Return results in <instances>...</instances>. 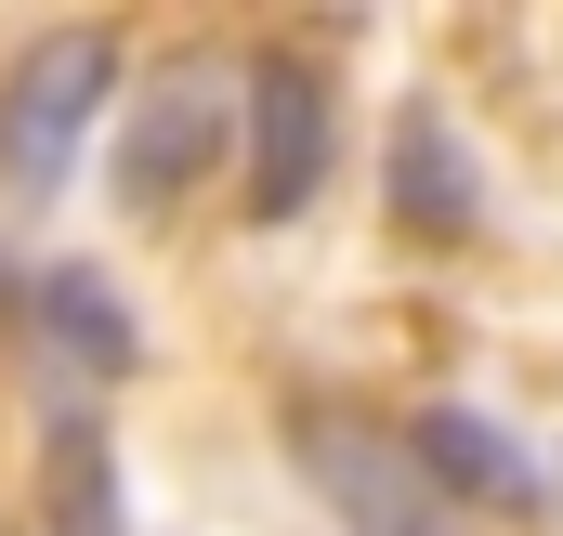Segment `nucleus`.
<instances>
[{
	"mask_svg": "<svg viewBox=\"0 0 563 536\" xmlns=\"http://www.w3.org/2000/svg\"><path fill=\"white\" fill-rule=\"evenodd\" d=\"M106 92H119V40H106V26H53V40H26L13 79H0V183H13V197H53Z\"/></svg>",
	"mask_w": 563,
	"mask_h": 536,
	"instance_id": "f257e3e1",
	"label": "nucleus"
},
{
	"mask_svg": "<svg viewBox=\"0 0 563 536\" xmlns=\"http://www.w3.org/2000/svg\"><path fill=\"white\" fill-rule=\"evenodd\" d=\"M288 445H301L314 498H328V511H341L354 536H445V498H432V471L407 458V432H394V418H354V405H301V418H288Z\"/></svg>",
	"mask_w": 563,
	"mask_h": 536,
	"instance_id": "f03ea898",
	"label": "nucleus"
},
{
	"mask_svg": "<svg viewBox=\"0 0 563 536\" xmlns=\"http://www.w3.org/2000/svg\"><path fill=\"white\" fill-rule=\"evenodd\" d=\"M223 132H236L223 79L210 66H157L132 105H119V210H144V223L197 210V183L223 170Z\"/></svg>",
	"mask_w": 563,
	"mask_h": 536,
	"instance_id": "7ed1b4c3",
	"label": "nucleus"
},
{
	"mask_svg": "<svg viewBox=\"0 0 563 536\" xmlns=\"http://www.w3.org/2000/svg\"><path fill=\"white\" fill-rule=\"evenodd\" d=\"M328 144H341L328 79H314L301 53H263V66H250V223H288V210L328 183Z\"/></svg>",
	"mask_w": 563,
	"mask_h": 536,
	"instance_id": "20e7f679",
	"label": "nucleus"
},
{
	"mask_svg": "<svg viewBox=\"0 0 563 536\" xmlns=\"http://www.w3.org/2000/svg\"><path fill=\"white\" fill-rule=\"evenodd\" d=\"M394 223L432 236V249H459L485 223V170H472V144L432 92H407V119H394Z\"/></svg>",
	"mask_w": 563,
	"mask_h": 536,
	"instance_id": "39448f33",
	"label": "nucleus"
},
{
	"mask_svg": "<svg viewBox=\"0 0 563 536\" xmlns=\"http://www.w3.org/2000/svg\"><path fill=\"white\" fill-rule=\"evenodd\" d=\"M407 458L432 471V498H445V484H459V498H498V511H511V498H538L525 445H511V432H485L472 405H420V418H407Z\"/></svg>",
	"mask_w": 563,
	"mask_h": 536,
	"instance_id": "423d86ee",
	"label": "nucleus"
},
{
	"mask_svg": "<svg viewBox=\"0 0 563 536\" xmlns=\"http://www.w3.org/2000/svg\"><path fill=\"white\" fill-rule=\"evenodd\" d=\"M40 327H53V354H79L92 380H119V367H132V354H144V327H132V314H119V288H106V275H92V263L40 275Z\"/></svg>",
	"mask_w": 563,
	"mask_h": 536,
	"instance_id": "0eeeda50",
	"label": "nucleus"
},
{
	"mask_svg": "<svg viewBox=\"0 0 563 536\" xmlns=\"http://www.w3.org/2000/svg\"><path fill=\"white\" fill-rule=\"evenodd\" d=\"M53 536H119V458H106V418H53Z\"/></svg>",
	"mask_w": 563,
	"mask_h": 536,
	"instance_id": "6e6552de",
	"label": "nucleus"
}]
</instances>
